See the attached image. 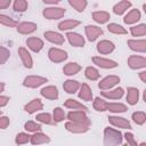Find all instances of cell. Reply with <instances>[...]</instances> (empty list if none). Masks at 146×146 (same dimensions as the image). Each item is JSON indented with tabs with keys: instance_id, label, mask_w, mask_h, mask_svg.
Segmentation results:
<instances>
[{
	"instance_id": "1",
	"label": "cell",
	"mask_w": 146,
	"mask_h": 146,
	"mask_svg": "<svg viewBox=\"0 0 146 146\" xmlns=\"http://www.w3.org/2000/svg\"><path fill=\"white\" fill-rule=\"evenodd\" d=\"M65 13V10L63 8H48L43 11V15L48 18H58L60 17L63 14Z\"/></svg>"
},
{
	"instance_id": "2",
	"label": "cell",
	"mask_w": 146,
	"mask_h": 146,
	"mask_svg": "<svg viewBox=\"0 0 146 146\" xmlns=\"http://www.w3.org/2000/svg\"><path fill=\"white\" fill-rule=\"evenodd\" d=\"M86 32H87L88 39H89L90 41L95 40L99 34L103 33L102 29H99V27H97V26H87V27H86Z\"/></svg>"
},
{
	"instance_id": "3",
	"label": "cell",
	"mask_w": 146,
	"mask_h": 146,
	"mask_svg": "<svg viewBox=\"0 0 146 146\" xmlns=\"http://www.w3.org/2000/svg\"><path fill=\"white\" fill-rule=\"evenodd\" d=\"M106 137H111V141H108L106 145L107 146H114L115 144L120 143L121 137H120V132H115L114 130H106Z\"/></svg>"
},
{
	"instance_id": "4",
	"label": "cell",
	"mask_w": 146,
	"mask_h": 146,
	"mask_svg": "<svg viewBox=\"0 0 146 146\" xmlns=\"http://www.w3.org/2000/svg\"><path fill=\"white\" fill-rule=\"evenodd\" d=\"M49 56H50V58H51L52 60H55V62H60V60H63V59L66 58V54H65L64 51H62V50H59V49H55V48L50 49Z\"/></svg>"
},
{
	"instance_id": "5",
	"label": "cell",
	"mask_w": 146,
	"mask_h": 146,
	"mask_svg": "<svg viewBox=\"0 0 146 146\" xmlns=\"http://www.w3.org/2000/svg\"><path fill=\"white\" fill-rule=\"evenodd\" d=\"M67 36H68L70 42H71L72 44H74L75 47H81V46H83V43H84L83 38L80 36V35L76 34V33H68Z\"/></svg>"
},
{
	"instance_id": "6",
	"label": "cell",
	"mask_w": 146,
	"mask_h": 146,
	"mask_svg": "<svg viewBox=\"0 0 146 146\" xmlns=\"http://www.w3.org/2000/svg\"><path fill=\"white\" fill-rule=\"evenodd\" d=\"M44 36L49 41L55 42V43H63V41H64V39H63L62 35H59L57 33H54V32H47V33H44Z\"/></svg>"
},
{
	"instance_id": "7",
	"label": "cell",
	"mask_w": 146,
	"mask_h": 146,
	"mask_svg": "<svg viewBox=\"0 0 146 146\" xmlns=\"http://www.w3.org/2000/svg\"><path fill=\"white\" fill-rule=\"evenodd\" d=\"M27 43L30 46V48L34 51H39L41 48H42V41L40 39H36V38H32V39H29L27 40Z\"/></svg>"
},
{
	"instance_id": "8",
	"label": "cell",
	"mask_w": 146,
	"mask_h": 146,
	"mask_svg": "<svg viewBox=\"0 0 146 146\" xmlns=\"http://www.w3.org/2000/svg\"><path fill=\"white\" fill-rule=\"evenodd\" d=\"M41 94L44 96V97H48V98H57L58 94H57V89L54 88V87H48V88H44L41 90Z\"/></svg>"
},
{
	"instance_id": "9",
	"label": "cell",
	"mask_w": 146,
	"mask_h": 146,
	"mask_svg": "<svg viewBox=\"0 0 146 146\" xmlns=\"http://www.w3.org/2000/svg\"><path fill=\"white\" fill-rule=\"evenodd\" d=\"M35 29H36V26L33 23H23L19 25L18 31L22 33H30V32H33Z\"/></svg>"
},
{
	"instance_id": "10",
	"label": "cell",
	"mask_w": 146,
	"mask_h": 146,
	"mask_svg": "<svg viewBox=\"0 0 146 146\" xmlns=\"http://www.w3.org/2000/svg\"><path fill=\"white\" fill-rule=\"evenodd\" d=\"M44 81H46V79L31 76V78H27V79L25 80V84H26V86H30V87H36V86L43 83Z\"/></svg>"
},
{
	"instance_id": "11",
	"label": "cell",
	"mask_w": 146,
	"mask_h": 146,
	"mask_svg": "<svg viewBox=\"0 0 146 146\" xmlns=\"http://www.w3.org/2000/svg\"><path fill=\"white\" fill-rule=\"evenodd\" d=\"M117 81H119L117 78H115V76H110V78L104 79V80L102 81V83H99V87L103 88V89H105V88H108V87L115 84Z\"/></svg>"
},
{
	"instance_id": "12",
	"label": "cell",
	"mask_w": 146,
	"mask_h": 146,
	"mask_svg": "<svg viewBox=\"0 0 146 146\" xmlns=\"http://www.w3.org/2000/svg\"><path fill=\"white\" fill-rule=\"evenodd\" d=\"M94 19L96 22H99V23H105L108 18H110V15L105 11H97V13H94Z\"/></svg>"
},
{
	"instance_id": "13",
	"label": "cell",
	"mask_w": 146,
	"mask_h": 146,
	"mask_svg": "<svg viewBox=\"0 0 146 146\" xmlns=\"http://www.w3.org/2000/svg\"><path fill=\"white\" fill-rule=\"evenodd\" d=\"M94 62L97 63V65H99L102 67H114V66H116V64L114 62H111V60H107V59H103V58L95 57Z\"/></svg>"
},
{
	"instance_id": "14",
	"label": "cell",
	"mask_w": 146,
	"mask_h": 146,
	"mask_svg": "<svg viewBox=\"0 0 146 146\" xmlns=\"http://www.w3.org/2000/svg\"><path fill=\"white\" fill-rule=\"evenodd\" d=\"M41 107H42V105H41L40 100H39V99H34L32 103H30L29 105H26V106H25V110H26L29 113H33L34 111L40 110Z\"/></svg>"
},
{
	"instance_id": "15",
	"label": "cell",
	"mask_w": 146,
	"mask_h": 146,
	"mask_svg": "<svg viewBox=\"0 0 146 146\" xmlns=\"http://www.w3.org/2000/svg\"><path fill=\"white\" fill-rule=\"evenodd\" d=\"M113 43L108 42V41H102L98 43V50L102 52H108L111 50H113Z\"/></svg>"
},
{
	"instance_id": "16",
	"label": "cell",
	"mask_w": 146,
	"mask_h": 146,
	"mask_svg": "<svg viewBox=\"0 0 146 146\" xmlns=\"http://www.w3.org/2000/svg\"><path fill=\"white\" fill-rule=\"evenodd\" d=\"M130 6V2H128V1H122V2H119L115 7H114V13L115 14H122L125 9H128V7Z\"/></svg>"
},
{
	"instance_id": "17",
	"label": "cell",
	"mask_w": 146,
	"mask_h": 146,
	"mask_svg": "<svg viewBox=\"0 0 146 146\" xmlns=\"http://www.w3.org/2000/svg\"><path fill=\"white\" fill-rule=\"evenodd\" d=\"M79 70H80V67H79L76 64H74V63H70L67 66L64 67V72H65L66 74H68V75H71V74H75Z\"/></svg>"
},
{
	"instance_id": "18",
	"label": "cell",
	"mask_w": 146,
	"mask_h": 146,
	"mask_svg": "<svg viewBox=\"0 0 146 146\" xmlns=\"http://www.w3.org/2000/svg\"><path fill=\"white\" fill-rule=\"evenodd\" d=\"M78 24H79L78 21H64V22H62L58 26H59L60 30H67V29H71V27L76 26Z\"/></svg>"
},
{
	"instance_id": "19",
	"label": "cell",
	"mask_w": 146,
	"mask_h": 146,
	"mask_svg": "<svg viewBox=\"0 0 146 146\" xmlns=\"http://www.w3.org/2000/svg\"><path fill=\"white\" fill-rule=\"evenodd\" d=\"M19 52H21V56H22V58H23V60H24L25 66L31 67V66H32V60H31V57H30L29 52H27L26 50H24V49H19Z\"/></svg>"
},
{
	"instance_id": "20",
	"label": "cell",
	"mask_w": 146,
	"mask_h": 146,
	"mask_svg": "<svg viewBox=\"0 0 146 146\" xmlns=\"http://www.w3.org/2000/svg\"><path fill=\"white\" fill-rule=\"evenodd\" d=\"M78 87H79V84L76 83V81H66L65 84H64V88H65L66 91L70 92V94L74 92V91L78 89Z\"/></svg>"
},
{
	"instance_id": "21",
	"label": "cell",
	"mask_w": 146,
	"mask_h": 146,
	"mask_svg": "<svg viewBox=\"0 0 146 146\" xmlns=\"http://www.w3.org/2000/svg\"><path fill=\"white\" fill-rule=\"evenodd\" d=\"M138 18H139V13H138L137 10H132L131 13H129V14L125 16L124 22H125V23H132V22L137 21Z\"/></svg>"
},
{
	"instance_id": "22",
	"label": "cell",
	"mask_w": 146,
	"mask_h": 146,
	"mask_svg": "<svg viewBox=\"0 0 146 146\" xmlns=\"http://www.w3.org/2000/svg\"><path fill=\"white\" fill-rule=\"evenodd\" d=\"M80 98H83L86 100H89L91 98V92H90L87 84L82 86V89H81V92H80Z\"/></svg>"
},
{
	"instance_id": "23",
	"label": "cell",
	"mask_w": 146,
	"mask_h": 146,
	"mask_svg": "<svg viewBox=\"0 0 146 146\" xmlns=\"http://www.w3.org/2000/svg\"><path fill=\"white\" fill-rule=\"evenodd\" d=\"M68 117L71 120H74V121H78V122H82V121H86V116L81 113V112H74V113H70L68 114Z\"/></svg>"
},
{
	"instance_id": "24",
	"label": "cell",
	"mask_w": 146,
	"mask_h": 146,
	"mask_svg": "<svg viewBox=\"0 0 146 146\" xmlns=\"http://www.w3.org/2000/svg\"><path fill=\"white\" fill-rule=\"evenodd\" d=\"M0 23L5 24L7 26H15L16 25V22L6 15H0Z\"/></svg>"
},
{
	"instance_id": "25",
	"label": "cell",
	"mask_w": 146,
	"mask_h": 146,
	"mask_svg": "<svg viewBox=\"0 0 146 146\" xmlns=\"http://www.w3.org/2000/svg\"><path fill=\"white\" fill-rule=\"evenodd\" d=\"M27 8V2L26 1H22V0H18L14 3V9L16 11H24L25 9Z\"/></svg>"
},
{
	"instance_id": "26",
	"label": "cell",
	"mask_w": 146,
	"mask_h": 146,
	"mask_svg": "<svg viewBox=\"0 0 146 146\" xmlns=\"http://www.w3.org/2000/svg\"><path fill=\"white\" fill-rule=\"evenodd\" d=\"M49 138L42 133H39V135H34L32 137V143L33 144H39V143H44V141H48Z\"/></svg>"
},
{
	"instance_id": "27",
	"label": "cell",
	"mask_w": 146,
	"mask_h": 146,
	"mask_svg": "<svg viewBox=\"0 0 146 146\" xmlns=\"http://www.w3.org/2000/svg\"><path fill=\"white\" fill-rule=\"evenodd\" d=\"M110 121H111L113 124H116V125H122V127H128V128H130L129 123H128L127 121H124L123 119H121V117H110Z\"/></svg>"
},
{
	"instance_id": "28",
	"label": "cell",
	"mask_w": 146,
	"mask_h": 146,
	"mask_svg": "<svg viewBox=\"0 0 146 146\" xmlns=\"http://www.w3.org/2000/svg\"><path fill=\"white\" fill-rule=\"evenodd\" d=\"M70 5L73 6L78 11H82L84 7L87 6V2L86 1H70Z\"/></svg>"
},
{
	"instance_id": "29",
	"label": "cell",
	"mask_w": 146,
	"mask_h": 146,
	"mask_svg": "<svg viewBox=\"0 0 146 146\" xmlns=\"http://www.w3.org/2000/svg\"><path fill=\"white\" fill-rule=\"evenodd\" d=\"M86 75H87V78L88 79H91V80H96L97 78H98V72L95 70V68H92V67H88L87 68V71H86Z\"/></svg>"
},
{
	"instance_id": "30",
	"label": "cell",
	"mask_w": 146,
	"mask_h": 146,
	"mask_svg": "<svg viewBox=\"0 0 146 146\" xmlns=\"http://www.w3.org/2000/svg\"><path fill=\"white\" fill-rule=\"evenodd\" d=\"M122 94H123V90L121 89V88H119V89H116V90H114V91H112V92H103V95L104 96H107V97H113V98H116V97H121L122 96Z\"/></svg>"
},
{
	"instance_id": "31",
	"label": "cell",
	"mask_w": 146,
	"mask_h": 146,
	"mask_svg": "<svg viewBox=\"0 0 146 146\" xmlns=\"http://www.w3.org/2000/svg\"><path fill=\"white\" fill-rule=\"evenodd\" d=\"M107 27H108V31L114 32V33H125V31L122 29V26L116 25V24H110Z\"/></svg>"
},
{
	"instance_id": "32",
	"label": "cell",
	"mask_w": 146,
	"mask_h": 146,
	"mask_svg": "<svg viewBox=\"0 0 146 146\" xmlns=\"http://www.w3.org/2000/svg\"><path fill=\"white\" fill-rule=\"evenodd\" d=\"M66 128H67L68 130H72V131H84V130H87V128L83 127V125L72 124V123H67V124H66Z\"/></svg>"
},
{
	"instance_id": "33",
	"label": "cell",
	"mask_w": 146,
	"mask_h": 146,
	"mask_svg": "<svg viewBox=\"0 0 146 146\" xmlns=\"http://www.w3.org/2000/svg\"><path fill=\"white\" fill-rule=\"evenodd\" d=\"M65 105H66L67 107H72V108H82V110H86L84 106H82L81 104H79V103H76V102H73L72 99H67V102H66Z\"/></svg>"
},
{
	"instance_id": "34",
	"label": "cell",
	"mask_w": 146,
	"mask_h": 146,
	"mask_svg": "<svg viewBox=\"0 0 146 146\" xmlns=\"http://www.w3.org/2000/svg\"><path fill=\"white\" fill-rule=\"evenodd\" d=\"M108 108L111 110V111H115V112H123V111H125V107L123 106V105H117V104H111V105H108Z\"/></svg>"
},
{
	"instance_id": "35",
	"label": "cell",
	"mask_w": 146,
	"mask_h": 146,
	"mask_svg": "<svg viewBox=\"0 0 146 146\" xmlns=\"http://www.w3.org/2000/svg\"><path fill=\"white\" fill-rule=\"evenodd\" d=\"M25 129L29 130V131H34V130H39L40 129V125L34 123V122H27L25 124Z\"/></svg>"
},
{
	"instance_id": "36",
	"label": "cell",
	"mask_w": 146,
	"mask_h": 146,
	"mask_svg": "<svg viewBox=\"0 0 146 146\" xmlns=\"http://www.w3.org/2000/svg\"><path fill=\"white\" fill-rule=\"evenodd\" d=\"M36 119L41 122H44V123H50L51 122V117L49 114H40L36 116Z\"/></svg>"
},
{
	"instance_id": "37",
	"label": "cell",
	"mask_w": 146,
	"mask_h": 146,
	"mask_svg": "<svg viewBox=\"0 0 146 146\" xmlns=\"http://www.w3.org/2000/svg\"><path fill=\"white\" fill-rule=\"evenodd\" d=\"M54 116H55V120L56 121H62L64 119V112L60 108H56L55 110V113H54Z\"/></svg>"
},
{
	"instance_id": "38",
	"label": "cell",
	"mask_w": 146,
	"mask_h": 146,
	"mask_svg": "<svg viewBox=\"0 0 146 146\" xmlns=\"http://www.w3.org/2000/svg\"><path fill=\"white\" fill-rule=\"evenodd\" d=\"M95 107H96L98 111H104L105 107H106V104H105L102 99L97 98V99H96V103H95Z\"/></svg>"
},
{
	"instance_id": "39",
	"label": "cell",
	"mask_w": 146,
	"mask_h": 146,
	"mask_svg": "<svg viewBox=\"0 0 146 146\" xmlns=\"http://www.w3.org/2000/svg\"><path fill=\"white\" fill-rule=\"evenodd\" d=\"M27 140H29V136L25 135V133H19L17 136V138H16V143L17 144H23V143H25Z\"/></svg>"
},
{
	"instance_id": "40",
	"label": "cell",
	"mask_w": 146,
	"mask_h": 146,
	"mask_svg": "<svg viewBox=\"0 0 146 146\" xmlns=\"http://www.w3.org/2000/svg\"><path fill=\"white\" fill-rule=\"evenodd\" d=\"M8 123H9L8 117H1V119H0V128L5 129V128L7 127V124H8Z\"/></svg>"
},
{
	"instance_id": "41",
	"label": "cell",
	"mask_w": 146,
	"mask_h": 146,
	"mask_svg": "<svg viewBox=\"0 0 146 146\" xmlns=\"http://www.w3.org/2000/svg\"><path fill=\"white\" fill-rule=\"evenodd\" d=\"M132 95H129V102L131 103V104H133L135 102H136V97H137V90H135V89H132Z\"/></svg>"
},
{
	"instance_id": "42",
	"label": "cell",
	"mask_w": 146,
	"mask_h": 146,
	"mask_svg": "<svg viewBox=\"0 0 146 146\" xmlns=\"http://www.w3.org/2000/svg\"><path fill=\"white\" fill-rule=\"evenodd\" d=\"M10 5V1H0V9L1 8H7Z\"/></svg>"
},
{
	"instance_id": "43",
	"label": "cell",
	"mask_w": 146,
	"mask_h": 146,
	"mask_svg": "<svg viewBox=\"0 0 146 146\" xmlns=\"http://www.w3.org/2000/svg\"><path fill=\"white\" fill-rule=\"evenodd\" d=\"M7 100H8L7 97H0V105H1V106L5 105V104L7 103Z\"/></svg>"
},
{
	"instance_id": "44",
	"label": "cell",
	"mask_w": 146,
	"mask_h": 146,
	"mask_svg": "<svg viewBox=\"0 0 146 146\" xmlns=\"http://www.w3.org/2000/svg\"><path fill=\"white\" fill-rule=\"evenodd\" d=\"M2 88H3V84H2V83H0V91L2 90Z\"/></svg>"
}]
</instances>
